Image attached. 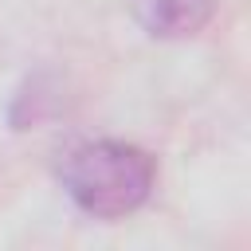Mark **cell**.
I'll list each match as a JSON object with an SVG mask.
<instances>
[{
	"label": "cell",
	"instance_id": "cell-1",
	"mask_svg": "<svg viewBox=\"0 0 251 251\" xmlns=\"http://www.w3.org/2000/svg\"><path fill=\"white\" fill-rule=\"evenodd\" d=\"M63 192L94 220H126L149 204L157 188V161L133 141H82L59 165Z\"/></svg>",
	"mask_w": 251,
	"mask_h": 251
},
{
	"label": "cell",
	"instance_id": "cell-2",
	"mask_svg": "<svg viewBox=\"0 0 251 251\" xmlns=\"http://www.w3.org/2000/svg\"><path fill=\"white\" fill-rule=\"evenodd\" d=\"M216 16V0H137V24L153 39H192Z\"/></svg>",
	"mask_w": 251,
	"mask_h": 251
}]
</instances>
